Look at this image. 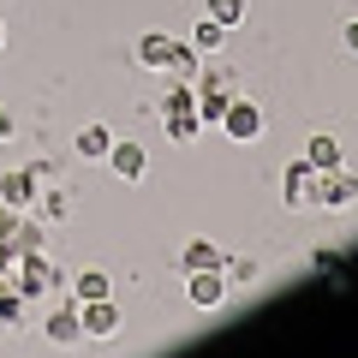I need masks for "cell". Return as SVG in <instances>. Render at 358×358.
<instances>
[{
	"label": "cell",
	"mask_w": 358,
	"mask_h": 358,
	"mask_svg": "<svg viewBox=\"0 0 358 358\" xmlns=\"http://www.w3.org/2000/svg\"><path fill=\"white\" fill-rule=\"evenodd\" d=\"M13 287L36 305V299H60V293H66V275H60V263H48L42 251H24V257L13 263Z\"/></svg>",
	"instance_id": "1"
},
{
	"label": "cell",
	"mask_w": 358,
	"mask_h": 358,
	"mask_svg": "<svg viewBox=\"0 0 358 358\" xmlns=\"http://www.w3.org/2000/svg\"><path fill=\"white\" fill-rule=\"evenodd\" d=\"M162 114H167V138L173 143H197V131H203V120H197V90L192 84H179L162 96Z\"/></svg>",
	"instance_id": "2"
},
{
	"label": "cell",
	"mask_w": 358,
	"mask_h": 358,
	"mask_svg": "<svg viewBox=\"0 0 358 358\" xmlns=\"http://www.w3.org/2000/svg\"><path fill=\"white\" fill-rule=\"evenodd\" d=\"M197 120H215L221 126V114H227V102L239 96V84H233V72H197Z\"/></svg>",
	"instance_id": "3"
},
{
	"label": "cell",
	"mask_w": 358,
	"mask_h": 358,
	"mask_svg": "<svg viewBox=\"0 0 358 358\" xmlns=\"http://www.w3.org/2000/svg\"><path fill=\"white\" fill-rule=\"evenodd\" d=\"M221 131H227L233 143H257V138L268 131V120H263V108H257L251 96H233L227 114H221Z\"/></svg>",
	"instance_id": "4"
},
{
	"label": "cell",
	"mask_w": 358,
	"mask_h": 358,
	"mask_svg": "<svg viewBox=\"0 0 358 358\" xmlns=\"http://www.w3.org/2000/svg\"><path fill=\"white\" fill-rule=\"evenodd\" d=\"M78 329H84V341H114L120 334V305L114 299H78Z\"/></svg>",
	"instance_id": "5"
},
{
	"label": "cell",
	"mask_w": 358,
	"mask_h": 358,
	"mask_svg": "<svg viewBox=\"0 0 358 358\" xmlns=\"http://www.w3.org/2000/svg\"><path fill=\"white\" fill-rule=\"evenodd\" d=\"M227 275L221 268H185V299H192V310H221L227 305Z\"/></svg>",
	"instance_id": "6"
},
{
	"label": "cell",
	"mask_w": 358,
	"mask_h": 358,
	"mask_svg": "<svg viewBox=\"0 0 358 358\" xmlns=\"http://www.w3.org/2000/svg\"><path fill=\"white\" fill-rule=\"evenodd\" d=\"M317 203L322 209H352L358 203V173H346V162L317 173Z\"/></svg>",
	"instance_id": "7"
},
{
	"label": "cell",
	"mask_w": 358,
	"mask_h": 358,
	"mask_svg": "<svg viewBox=\"0 0 358 358\" xmlns=\"http://www.w3.org/2000/svg\"><path fill=\"white\" fill-rule=\"evenodd\" d=\"M36 197H42V179L30 167H6L0 173V203L6 209H36Z\"/></svg>",
	"instance_id": "8"
},
{
	"label": "cell",
	"mask_w": 358,
	"mask_h": 358,
	"mask_svg": "<svg viewBox=\"0 0 358 358\" xmlns=\"http://www.w3.org/2000/svg\"><path fill=\"white\" fill-rule=\"evenodd\" d=\"M42 334H48L54 346H78L84 341V329H78V299H60V305L42 317Z\"/></svg>",
	"instance_id": "9"
},
{
	"label": "cell",
	"mask_w": 358,
	"mask_h": 358,
	"mask_svg": "<svg viewBox=\"0 0 358 358\" xmlns=\"http://www.w3.org/2000/svg\"><path fill=\"white\" fill-rule=\"evenodd\" d=\"M281 197H287L293 209L317 203V167H310V162H293V167L281 173Z\"/></svg>",
	"instance_id": "10"
},
{
	"label": "cell",
	"mask_w": 358,
	"mask_h": 358,
	"mask_svg": "<svg viewBox=\"0 0 358 358\" xmlns=\"http://www.w3.org/2000/svg\"><path fill=\"white\" fill-rule=\"evenodd\" d=\"M108 167H114L126 185H143V173H150V155H143V143H120V138H114V150H108Z\"/></svg>",
	"instance_id": "11"
},
{
	"label": "cell",
	"mask_w": 358,
	"mask_h": 358,
	"mask_svg": "<svg viewBox=\"0 0 358 358\" xmlns=\"http://www.w3.org/2000/svg\"><path fill=\"white\" fill-rule=\"evenodd\" d=\"M108 150H114V131H108L102 120H90V126L78 131V155H84V162H108Z\"/></svg>",
	"instance_id": "12"
},
{
	"label": "cell",
	"mask_w": 358,
	"mask_h": 358,
	"mask_svg": "<svg viewBox=\"0 0 358 358\" xmlns=\"http://www.w3.org/2000/svg\"><path fill=\"white\" fill-rule=\"evenodd\" d=\"M173 48H179V42H173V36H155V30H150V36H138V60L150 66V72H167Z\"/></svg>",
	"instance_id": "13"
},
{
	"label": "cell",
	"mask_w": 358,
	"mask_h": 358,
	"mask_svg": "<svg viewBox=\"0 0 358 358\" xmlns=\"http://www.w3.org/2000/svg\"><path fill=\"white\" fill-rule=\"evenodd\" d=\"M197 72H203V54H197L192 42H179L173 60H167V78H179V84H197Z\"/></svg>",
	"instance_id": "14"
},
{
	"label": "cell",
	"mask_w": 358,
	"mask_h": 358,
	"mask_svg": "<svg viewBox=\"0 0 358 358\" xmlns=\"http://www.w3.org/2000/svg\"><path fill=\"white\" fill-rule=\"evenodd\" d=\"M24 305H30V299L18 293L13 275H6V281H0V329H18V322H24Z\"/></svg>",
	"instance_id": "15"
},
{
	"label": "cell",
	"mask_w": 358,
	"mask_h": 358,
	"mask_svg": "<svg viewBox=\"0 0 358 358\" xmlns=\"http://www.w3.org/2000/svg\"><path fill=\"white\" fill-rule=\"evenodd\" d=\"M227 36H233V30H227V24H215L209 13H203V18L192 24V48H197V54H215L221 42H227Z\"/></svg>",
	"instance_id": "16"
},
{
	"label": "cell",
	"mask_w": 358,
	"mask_h": 358,
	"mask_svg": "<svg viewBox=\"0 0 358 358\" xmlns=\"http://www.w3.org/2000/svg\"><path fill=\"white\" fill-rule=\"evenodd\" d=\"M221 257H227V251H221L215 239H192L185 251H179V263H185V268H221Z\"/></svg>",
	"instance_id": "17"
},
{
	"label": "cell",
	"mask_w": 358,
	"mask_h": 358,
	"mask_svg": "<svg viewBox=\"0 0 358 358\" xmlns=\"http://www.w3.org/2000/svg\"><path fill=\"white\" fill-rule=\"evenodd\" d=\"M203 13L215 18V24H227V30H239L245 18H251V0H203Z\"/></svg>",
	"instance_id": "18"
},
{
	"label": "cell",
	"mask_w": 358,
	"mask_h": 358,
	"mask_svg": "<svg viewBox=\"0 0 358 358\" xmlns=\"http://www.w3.org/2000/svg\"><path fill=\"white\" fill-rule=\"evenodd\" d=\"M305 162L317 167V173H322V167H341V162H346V155H341V138H310Z\"/></svg>",
	"instance_id": "19"
},
{
	"label": "cell",
	"mask_w": 358,
	"mask_h": 358,
	"mask_svg": "<svg viewBox=\"0 0 358 358\" xmlns=\"http://www.w3.org/2000/svg\"><path fill=\"white\" fill-rule=\"evenodd\" d=\"M108 293V268H78L72 275V299H102Z\"/></svg>",
	"instance_id": "20"
},
{
	"label": "cell",
	"mask_w": 358,
	"mask_h": 358,
	"mask_svg": "<svg viewBox=\"0 0 358 358\" xmlns=\"http://www.w3.org/2000/svg\"><path fill=\"white\" fill-rule=\"evenodd\" d=\"M221 275H227V287H251L257 281V263H251V257H221Z\"/></svg>",
	"instance_id": "21"
},
{
	"label": "cell",
	"mask_w": 358,
	"mask_h": 358,
	"mask_svg": "<svg viewBox=\"0 0 358 358\" xmlns=\"http://www.w3.org/2000/svg\"><path fill=\"white\" fill-rule=\"evenodd\" d=\"M36 209H42V221H66V215H72V197L54 185V192H42V197H36Z\"/></svg>",
	"instance_id": "22"
},
{
	"label": "cell",
	"mask_w": 358,
	"mask_h": 358,
	"mask_svg": "<svg viewBox=\"0 0 358 358\" xmlns=\"http://www.w3.org/2000/svg\"><path fill=\"white\" fill-rule=\"evenodd\" d=\"M18 221H24V209H6V203H0V245L18 239Z\"/></svg>",
	"instance_id": "23"
},
{
	"label": "cell",
	"mask_w": 358,
	"mask_h": 358,
	"mask_svg": "<svg viewBox=\"0 0 358 358\" xmlns=\"http://www.w3.org/2000/svg\"><path fill=\"white\" fill-rule=\"evenodd\" d=\"M341 42H346V54H352V60H358V18H352V24H346V30H341Z\"/></svg>",
	"instance_id": "24"
},
{
	"label": "cell",
	"mask_w": 358,
	"mask_h": 358,
	"mask_svg": "<svg viewBox=\"0 0 358 358\" xmlns=\"http://www.w3.org/2000/svg\"><path fill=\"white\" fill-rule=\"evenodd\" d=\"M13 263H18V251H13V245H0V281L13 275Z\"/></svg>",
	"instance_id": "25"
},
{
	"label": "cell",
	"mask_w": 358,
	"mask_h": 358,
	"mask_svg": "<svg viewBox=\"0 0 358 358\" xmlns=\"http://www.w3.org/2000/svg\"><path fill=\"white\" fill-rule=\"evenodd\" d=\"M13 131H18V126H13V114H6V108H0V143L13 138Z\"/></svg>",
	"instance_id": "26"
},
{
	"label": "cell",
	"mask_w": 358,
	"mask_h": 358,
	"mask_svg": "<svg viewBox=\"0 0 358 358\" xmlns=\"http://www.w3.org/2000/svg\"><path fill=\"white\" fill-rule=\"evenodd\" d=\"M0 48H6V24H0Z\"/></svg>",
	"instance_id": "27"
}]
</instances>
